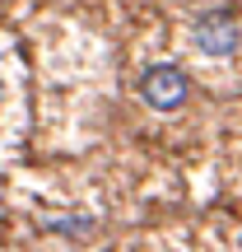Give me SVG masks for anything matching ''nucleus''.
Returning <instances> with one entry per match:
<instances>
[{
  "instance_id": "f257e3e1",
  "label": "nucleus",
  "mask_w": 242,
  "mask_h": 252,
  "mask_svg": "<svg viewBox=\"0 0 242 252\" xmlns=\"http://www.w3.org/2000/svg\"><path fill=\"white\" fill-rule=\"evenodd\" d=\"M187 94H191V80L177 70V65H149V70L140 75V98L149 103L154 112H177L182 103H187Z\"/></svg>"
},
{
  "instance_id": "f03ea898",
  "label": "nucleus",
  "mask_w": 242,
  "mask_h": 252,
  "mask_svg": "<svg viewBox=\"0 0 242 252\" xmlns=\"http://www.w3.org/2000/svg\"><path fill=\"white\" fill-rule=\"evenodd\" d=\"M191 42L205 56H233L238 42H242V28H238V19L228 14V9H205V14H196V24H191Z\"/></svg>"
},
{
  "instance_id": "7ed1b4c3",
  "label": "nucleus",
  "mask_w": 242,
  "mask_h": 252,
  "mask_svg": "<svg viewBox=\"0 0 242 252\" xmlns=\"http://www.w3.org/2000/svg\"><path fill=\"white\" fill-rule=\"evenodd\" d=\"M42 229H47V234H61V238H89L98 224H93L89 215H65V220H47Z\"/></svg>"
},
{
  "instance_id": "20e7f679",
  "label": "nucleus",
  "mask_w": 242,
  "mask_h": 252,
  "mask_svg": "<svg viewBox=\"0 0 242 252\" xmlns=\"http://www.w3.org/2000/svg\"><path fill=\"white\" fill-rule=\"evenodd\" d=\"M0 94H5V84H0Z\"/></svg>"
}]
</instances>
